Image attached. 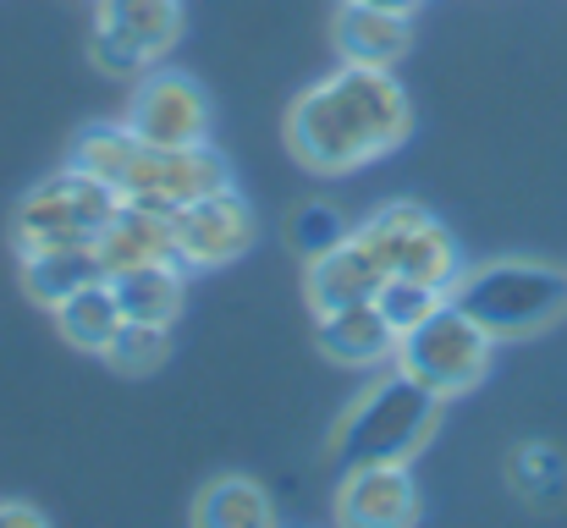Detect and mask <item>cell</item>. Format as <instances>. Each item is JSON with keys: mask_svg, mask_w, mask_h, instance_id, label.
Returning a JSON list of instances; mask_svg holds the SVG:
<instances>
[{"mask_svg": "<svg viewBox=\"0 0 567 528\" xmlns=\"http://www.w3.org/2000/svg\"><path fill=\"white\" fill-rule=\"evenodd\" d=\"M315 342L331 363L342 369H375L385 358H396V331L385 325V314L370 303H348L331 314H315Z\"/></svg>", "mask_w": 567, "mask_h": 528, "instance_id": "cell-15", "label": "cell"}, {"mask_svg": "<svg viewBox=\"0 0 567 528\" xmlns=\"http://www.w3.org/2000/svg\"><path fill=\"white\" fill-rule=\"evenodd\" d=\"M226 182H231V166H226V155L215 144H183V149L138 144L133 166L122 176V198L172 215V209H183V204L226 187Z\"/></svg>", "mask_w": 567, "mask_h": 528, "instance_id": "cell-9", "label": "cell"}, {"mask_svg": "<svg viewBox=\"0 0 567 528\" xmlns=\"http://www.w3.org/2000/svg\"><path fill=\"white\" fill-rule=\"evenodd\" d=\"M100 358L116 374H155L172 358V325H161V320H122V331L111 337V348Z\"/></svg>", "mask_w": 567, "mask_h": 528, "instance_id": "cell-22", "label": "cell"}, {"mask_svg": "<svg viewBox=\"0 0 567 528\" xmlns=\"http://www.w3.org/2000/svg\"><path fill=\"white\" fill-rule=\"evenodd\" d=\"M359 242L385 265V276H408V281H424L435 292L452 298L457 276H463V248L457 237L413 198H396V204H380L370 220H359Z\"/></svg>", "mask_w": 567, "mask_h": 528, "instance_id": "cell-6", "label": "cell"}, {"mask_svg": "<svg viewBox=\"0 0 567 528\" xmlns=\"http://www.w3.org/2000/svg\"><path fill=\"white\" fill-rule=\"evenodd\" d=\"M138 133L127 127V122H100V127H83L78 133V144H72V166L89 176H100V182H111L116 193H122V176L133 166V155H138Z\"/></svg>", "mask_w": 567, "mask_h": 528, "instance_id": "cell-20", "label": "cell"}, {"mask_svg": "<svg viewBox=\"0 0 567 528\" xmlns=\"http://www.w3.org/2000/svg\"><path fill=\"white\" fill-rule=\"evenodd\" d=\"M281 133L303 172L348 176L402 149V138L413 133V105L391 72L342 61L287 105Z\"/></svg>", "mask_w": 567, "mask_h": 528, "instance_id": "cell-1", "label": "cell"}, {"mask_svg": "<svg viewBox=\"0 0 567 528\" xmlns=\"http://www.w3.org/2000/svg\"><path fill=\"white\" fill-rule=\"evenodd\" d=\"M89 281H105V265H100L94 242H66V248H44V253L22 259V292L39 309H55L61 298H72Z\"/></svg>", "mask_w": 567, "mask_h": 528, "instance_id": "cell-17", "label": "cell"}, {"mask_svg": "<svg viewBox=\"0 0 567 528\" xmlns=\"http://www.w3.org/2000/svg\"><path fill=\"white\" fill-rule=\"evenodd\" d=\"M507 479H513V490L529 496V501H563L567 496V463H563V452L546 446V441L518 446V452L507 457Z\"/></svg>", "mask_w": 567, "mask_h": 528, "instance_id": "cell-23", "label": "cell"}, {"mask_svg": "<svg viewBox=\"0 0 567 528\" xmlns=\"http://www.w3.org/2000/svg\"><path fill=\"white\" fill-rule=\"evenodd\" d=\"M55 331H61V342L78 352H100L111 348V337L122 331V298H116V287H111V276L105 281H89V287H78L72 298H61L55 309Z\"/></svg>", "mask_w": 567, "mask_h": 528, "instance_id": "cell-16", "label": "cell"}, {"mask_svg": "<svg viewBox=\"0 0 567 528\" xmlns=\"http://www.w3.org/2000/svg\"><path fill=\"white\" fill-rule=\"evenodd\" d=\"M193 524L198 528H265L276 524V501L259 479L248 474H220L198 490L193 501Z\"/></svg>", "mask_w": 567, "mask_h": 528, "instance_id": "cell-18", "label": "cell"}, {"mask_svg": "<svg viewBox=\"0 0 567 528\" xmlns=\"http://www.w3.org/2000/svg\"><path fill=\"white\" fill-rule=\"evenodd\" d=\"M380 281H385V265H380L375 253L359 242V231H353L342 248L309 259V276H303L309 314H331V309H348V303H370L380 292Z\"/></svg>", "mask_w": 567, "mask_h": 528, "instance_id": "cell-14", "label": "cell"}, {"mask_svg": "<svg viewBox=\"0 0 567 528\" xmlns=\"http://www.w3.org/2000/svg\"><path fill=\"white\" fill-rule=\"evenodd\" d=\"M331 44L342 61L353 66H402V55L413 50V17H396V11H380L364 0H342L337 17H331Z\"/></svg>", "mask_w": 567, "mask_h": 528, "instance_id": "cell-12", "label": "cell"}, {"mask_svg": "<svg viewBox=\"0 0 567 528\" xmlns=\"http://www.w3.org/2000/svg\"><path fill=\"white\" fill-rule=\"evenodd\" d=\"M94 253H100L105 276H127V270H144V265H166V259H177V248H172V215H166V209H150V204H122V209L100 226Z\"/></svg>", "mask_w": 567, "mask_h": 528, "instance_id": "cell-13", "label": "cell"}, {"mask_svg": "<svg viewBox=\"0 0 567 528\" xmlns=\"http://www.w3.org/2000/svg\"><path fill=\"white\" fill-rule=\"evenodd\" d=\"M259 242V209L226 182L183 209H172V248L183 270H220L237 265Z\"/></svg>", "mask_w": 567, "mask_h": 528, "instance_id": "cell-8", "label": "cell"}, {"mask_svg": "<svg viewBox=\"0 0 567 528\" xmlns=\"http://www.w3.org/2000/svg\"><path fill=\"white\" fill-rule=\"evenodd\" d=\"M452 303L468 309L496 342H524L567 314V270L540 259H485L463 265Z\"/></svg>", "mask_w": 567, "mask_h": 528, "instance_id": "cell-3", "label": "cell"}, {"mask_svg": "<svg viewBox=\"0 0 567 528\" xmlns=\"http://www.w3.org/2000/svg\"><path fill=\"white\" fill-rule=\"evenodd\" d=\"M183 39V0H94L89 55L105 77L138 83Z\"/></svg>", "mask_w": 567, "mask_h": 528, "instance_id": "cell-7", "label": "cell"}, {"mask_svg": "<svg viewBox=\"0 0 567 528\" xmlns=\"http://www.w3.org/2000/svg\"><path fill=\"white\" fill-rule=\"evenodd\" d=\"M127 127L144 138V144H161V149H183V144H209V127H215V105L204 94V83L188 72H144L133 83V100H127Z\"/></svg>", "mask_w": 567, "mask_h": 528, "instance_id": "cell-10", "label": "cell"}, {"mask_svg": "<svg viewBox=\"0 0 567 528\" xmlns=\"http://www.w3.org/2000/svg\"><path fill=\"white\" fill-rule=\"evenodd\" d=\"M337 524L402 528L419 524V485L408 463H348L337 490Z\"/></svg>", "mask_w": 567, "mask_h": 528, "instance_id": "cell-11", "label": "cell"}, {"mask_svg": "<svg viewBox=\"0 0 567 528\" xmlns=\"http://www.w3.org/2000/svg\"><path fill=\"white\" fill-rule=\"evenodd\" d=\"M50 513L28 507V501H0V528H44Z\"/></svg>", "mask_w": 567, "mask_h": 528, "instance_id": "cell-25", "label": "cell"}, {"mask_svg": "<svg viewBox=\"0 0 567 528\" xmlns=\"http://www.w3.org/2000/svg\"><path fill=\"white\" fill-rule=\"evenodd\" d=\"M364 6H380V11H396V17H413L424 0H364Z\"/></svg>", "mask_w": 567, "mask_h": 528, "instance_id": "cell-26", "label": "cell"}, {"mask_svg": "<svg viewBox=\"0 0 567 528\" xmlns=\"http://www.w3.org/2000/svg\"><path fill=\"white\" fill-rule=\"evenodd\" d=\"M353 231H359V226H353L337 204H326V198H309V204H298V209L287 215V242L298 248L303 265L320 259V253H331V248H342Z\"/></svg>", "mask_w": 567, "mask_h": 528, "instance_id": "cell-21", "label": "cell"}, {"mask_svg": "<svg viewBox=\"0 0 567 528\" xmlns=\"http://www.w3.org/2000/svg\"><path fill=\"white\" fill-rule=\"evenodd\" d=\"M491 358H496V337L468 309H457L446 298L435 314H424L413 331L396 337V358L391 363L408 369L419 385H430L441 402H457L491 374Z\"/></svg>", "mask_w": 567, "mask_h": 528, "instance_id": "cell-5", "label": "cell"}, {"mask_svg": "<svg viewBox=\"0 0 567 528\" xmlns=\"http://www.w3.org/2000/svg\"><path fill=\"white\" fill-rule=\"evenodd\" d=\"M111 287H116L127 320H161V325H177V320H183L188 270H183L177 259L144 265V270H127V276H111Z\"/></svg>", "mask_w": 567, "mask_h": 528, "instance_id": "cell-19", "label": "cell"}, {"mask_svg": "<svg viewBox=\"0 0 567 528\" xmlns=\"http://www.w3.org/2000/svg\"><path fill=\"white\" fill-rule=\"evenodd\" d=\"M122 204H127V198H122L111 182L78 172V166L66 161V172L33 182V187L17 198V209H11V248H17V259H28V253H44V248L94 242L100 226H105Z\"/></svg>", "mask_w": 567, "mask_h": 528, "instance_id": "cell-4", "label": "cell"}, {"mask_svg": "<svg viewBox=\"0 0 567 528\" xmlns=\"http://www.w3.org/2000/svg\"><path fill=\"white\" fill-rule=\"evenodd\" d=\"M446 303V292H435V287H424V281H408V276H385L375 292V309L385 314V325L402 337V331H413L424 314H435Z\"/></svg>", "mask_w": 567, "mask_h": 528, "instance_id": "cell-24", "label": "cell"}, {"mask_svg": "<svg viewBox=\"0 0 567 528\" xmlns=\"http://www.w3.org/2000/svg\"><path fill=\"white\" fill-rule=\"evenodd\" d=\"M441 413H446V402L430 385H419L408 369L391 363L353 396L331 446L342 463H413L435 441Z\"/></svg>", "mask_w": 567, "mask_h": 528, "instance_id": "cell-2", "label": "cell"}]
</instances>
